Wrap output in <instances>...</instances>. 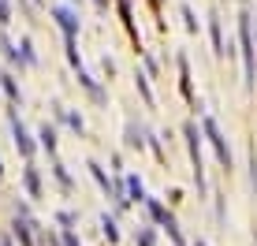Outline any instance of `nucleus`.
<instances>
[{
    "mask_svg": "<svg viewBox=\"0 0 257 246\" xmlns=\"http://www.w3.org/2000/svg\"><path fill=\"white\" fill-rule=\"evenodd\" d=\"M15 142H19V149H23V153H30V149H34V146H30V138H26V131H23V123H19V119H15Z\"/></svg>",
    "mask_w": 257,
    "mask_h": 246,
    "instance_id": "f257e3e1",
    "label": "nucleus"
},
{
    "mask_svg": "<svg viewBox=\"0 0 257 246\" xmlns=\"http://www.w3.org/2000/svg\"><path fill=\"white\" fill-rule=\"evenodd\" d=\"M26 190H30V194H38V175H34V172H26Z\"/></svg>",
    "mask_w": 257,
    "mask_h": 246,
    "instance_id": "f03ea898",
    "label": "nucleus"
},
{
    "mask_svg": "<svg viewBox=\"0 0 257 246\" xmlns=\"http://www.w3.org/2000/svg\"><path fill=\"white\" fill-rule=\"evenodd\" d=\"M0 246H12V242H8V239H4V242H0Z\"/></svg>",
    "mask_w": 257,
    "mask_h": 246,
    "instance_id": "7ed1b4c3",
    "label": "nucleus"
}]
</instances>
